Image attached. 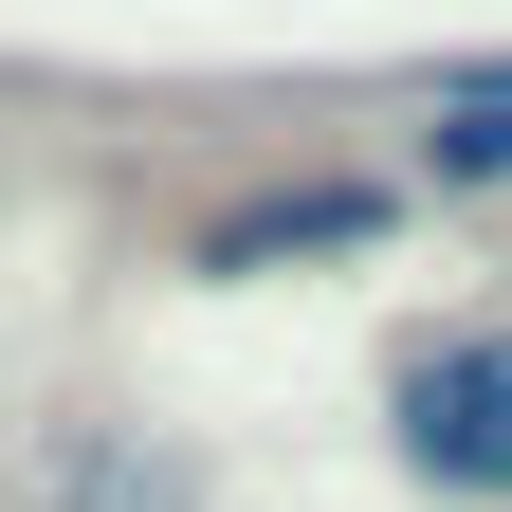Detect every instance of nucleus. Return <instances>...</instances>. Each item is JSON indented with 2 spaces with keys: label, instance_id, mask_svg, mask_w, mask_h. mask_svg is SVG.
Returning a JSON list of instances; mask_svg holds the SVG:
<instances>
[{
  "label": "nucleus",
  "instance_id": "1",
  "mask_svg": "<svg viewBox=\"0 0 512 512\" xmlns=\"http://www.w3.org/2000/svg\"><path fill=\"white\" fill-rule=\"evenodd\" d=\"M403 458L439 494H512V330H458L403 366Z\"/></svg>",
  "mask_w": 512,
  "mask_h": 512
},
{
  "label": "nucleus",
  "instance_id": "2",
  "mask_svg": "<svg viewBox=\"0 0 512 512\" xmlns=\"http://www.w3.org/2000/svg\"><path fill=\"white\" fill-rule=\"evenodd\" d=\"M366 220H384L366 183H275V202L202 220V275H256V256H330V238H366Z\"/></svg>",
  "mask_w": 512,
  "mask_h": 512
}]
</instances>
